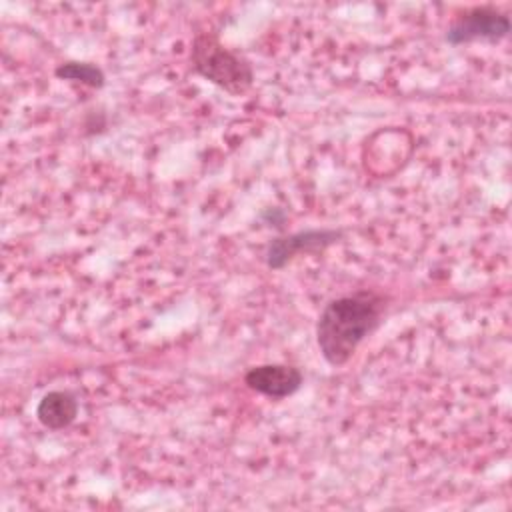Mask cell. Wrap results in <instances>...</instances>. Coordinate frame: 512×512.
Instances as JSON below:
<instances>
[{"mask_svg": "<svg viewBox=\"0 0 512 512\" xmlns=\"http://www.w3.org/2000/svg\"><path fill=\"white\" fill-rule=\"evenodd\" d=\"M78 416V400L68 390H50L36 406V418L50 430H62Z\"/></svg>", "mask_w": 512, "mask_h": 512, "instance_id": "cell-6", "label": "cell"}, {"mask_svg": "<svg viewBox=\"0 0 512 512\" xmlns=\"http://www.w3.org/2000/svg\"><path fill=\"white\" fill-rule=\"evenodd\" d=\"M54 74L62 80H74V82H82L86 86L92 88H102L104 86V72L90 64V62H64L60 64Z\"/></svg>", "mask_w": 512, "mask_h": 512, "instance_id": "cell-7", "label": "cell"}, {"mask_svg": "<svg viewBox=\"0 0 512 512\" xmlns=\"http://www.w3.org/2000/svg\"><path fill=\"white\" fill-rule=\"evenodd\" d=\"M510 18L494 6H476L454 18L446 32V40L454 46L470 42H500L508 36Z\"/></svg>", "mask_w": 512, "mask_h": 512, "instance_id": "cell-3", "label": "cell"}, {"mask_svg": "<svg viewBox=\"0 0 512 512\" xmlns=\"http://www.w3.org/2000/svg\"><path fill=\"white\" fill-rule=\"evenodd\" d=\"M192 68L222 90L240 96L254 84V70L250 62L238 52L226 48L214 34L200 32L192 40L190 50Z\"/></svg>", "mask_w": 512, "mask_h": 512, "instance_id": "cell-2", "label": "cell"}, {"mask_svg": "<svg viewBox=\"0 0 512 512\" xmlns=\"http://www.w3.org/2000/svg\"><path fill=\"white\" fill-rule=\"evenodd\" d=\"M384 306V298L372 290H358L330 300L316 324V342L322 358L330 366L346 364L358 344L380 324Z\"/></svg>", "mask_w": 512, "mask_h": 512, "instance_id": "cell-1", "label": "cell"}, {"mask_svg": "<svg viewBox=\"0 0 512 512\" xmlns=\"http://www.w3.org/2000/svg\"><path fill=\"white\" fill-rule=\"evenodd\" d=\"M342 238V230H302L288 236L274 238L266 248V264L272 270L284 268L292 258L300 254L320 252Z\"/></svg>", "mask_w": 512, "mask_h": 512, "instance_id": "cell-4", "label": "cell"}, {"mask_svg": "<svg viewBox=\"0 0 512 512\" xmlns=\"http://www.w3.org/2000/svg\"><path fill=\"white\" fill-rule=\"evenodd\" d=\"M244 382L250 390L280 400L302 386V372L290 364H260L244 374Z\"/></svg>", "mask_w": 512, "mask_h": 512, "instance_id": "cell-5", "label": "cell"}]
</instances>
